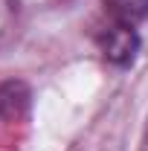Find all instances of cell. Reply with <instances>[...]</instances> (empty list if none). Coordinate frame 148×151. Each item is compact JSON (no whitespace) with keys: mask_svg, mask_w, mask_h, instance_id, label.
Segmentation results:
<instances>
[{"mask_svg":"<svg viewBox=\"0 0 148 151\" xmlns=\"http://www.w3.org/2000/svg\"><path fill=\"white\" fill-rule=\"evenodd\" d=\"M96 41H99L102 55L108 58L111 64H116V67H128V64H134L137 50H139V35H137V29L116 26V23L105 26Z\"/></svg>","mask_w":148,"mask_h":151,"instance_id":"cell-1","label":"cell"},{"mask_svg":"<svg viewBox=\"0 0 148 151\" xmlns=\"http://www.w3.org/2000/svg\"><path fill=\"white\" fill-rule=\"evenodd\" d=\"M102 6H105V15L111 18V23L116 26L137 29L148 18V0H102Z\"/></svg>","mask_w":148,"mask_h":151,"instance_id":"cell-2","label":"cell"},{"mask_svg":"<svg viewBox=\"0 0 148 151\" xmlns=\"http://www.w3.org/2000/svg\"><path fill=\"white\" fill-rule=\"evenodd\" d=\"M139 151H148V116H145V125H142V137H139Z\"/></svg>","mask_w":148,"mask_h":151,"instance_id":"cell-3","label":"cell"},{"mask_svg":"<svg viewBox=\"0 0 148 151\" xmlns=\"http://www.w3.org/2000/svg\"><path fill=\"white\" fill-rule=\"evenodd\" d=\"M32 3H50V0H32Z\"/></svg>","mask_w":148,"mask_h":151,"instance_id":"cell-4","label":"cell"}]
</instances>
